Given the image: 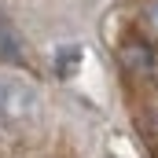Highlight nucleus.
<instances>
[{
  "instance_id": "7ed1b4c3",
  "label": "nucleus",
  "mask_w": 158,
  "mask_h": 158,
  "mask_svg": "<svg viewBox=\"0 0 158 158\" xmlns=\"http://www.w3.org/2000/svg\"><path fill=\"white\" fill-rule=\"evenodd\" d=\"M55 77L59 81H66V77H74L77 74V66H81V48L77 44H63L59 52H55Z\"/></svg>"
},
{
  "instance_id": "20e7f679",
  "label": "nucleus",
  "mask_w": 158,
  "mask_h": 158,
  "mask_svg": "<svg viewBox=\"0 0 158 158\" xmlns=\"http://www.w3.org/2000/svg\"><path fill=\"white\" fill-rule=\"evenodd\" d=\"M143 22H147V30L158 37V0H147L143 4Z\"/></svg>"
},
{
  "instance_id": "f257e3e1",
  "label": "nucleus",
  "mask_w": 158,
  "mask_h": 158,
  "mask_svg": "<svg viewBox=\"0 0 158 158\" xmlns=\"http://www.w3.org/2000/svg\"><path fill=\"white\" fill-rule=\"evenodd\" d=\"M33 110H37L33 88H26L22 81H0V121H22Z\"/></svg>"
},
{
  "instance_id": "f03ea898",
  "label": "nucleus",
  "mask_w": 158,
  "mask_h": 158,
  "mask_svg": "<svg viewBox=\"0 0 158 158\" xmlns=\"http://www.w3.org/2000/svg\"><path fill=\"white\" fill-rule=\"evenodd\" d=\"M121 63H125L132 74H151V70H155V48L143 44L140 37H129L125 48H121Z\"/></svg>"
}]
</instances>
